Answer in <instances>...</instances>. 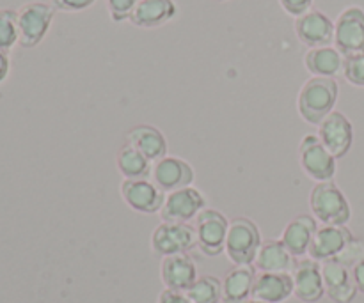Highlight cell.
I'll use <instances>...</instances> for the list:
<instances>
[{"mask_svg": "<svg viewBox=\"0 0 364 303\" xmlns=\"http://www.w3.org/2000/svg\"><path fill=\"white\" fill-rule=\"evenodd\" d=\"M198 247L196 227L191 224L162 222L151 234V248L159 255L188 254Z\"/></svg>", "mask_w": 364, "mask_h": 303, "instance_id": "5", "label": "cell"}, {"mask_svg": "<svg viewBox=\"0 0 364 303\" xmlns=\"http://www.w3.org/2000/svg\"><path fill=\"white\" fill-rule=\"evenodd\" d=\"M156 303H192L188 300V297L181 291H173V290H164L160 293L159 302Z\"/></svg>", "mask_w": 364, "mask_h": 303, "instance_id": "33", "label": "cell"}, {"mask_svg": "<svg viewBox=\"0 0 364 303\" xmlns=\"http://www.w3.org/2000/svg\"><path fill=\"white\" fill-rule=\"evenodd\" d=\"M309 208L316 222L323 226H347L352 219V209L343 192L333 183H316L309 194Z\"/></svg>", "mask_w": 364, "mask_h": 303, "instance_id": "2", "label": "cell"}, {"mask_svg": "<svg viewBox=\"0 0 364 303\" xmlns=\"http://www.w3.org/2000/svg\"><path fill=\"white\" fill-rule=\"evenodd\" d=\"M247 303H267V302H262V300H256V298H251Z\"/></svg>", "mask_w": 364, "mask_h": 303, "instance_id": "36", "label": "cell"}, {"mask_svg": "<svg viewBox=\"0 0 364 303\" xmlns=\"http://www.w3.org/2000/svg\"><path fill=\"white\" fill-rule=\"evenodd\" d=\"M127 142L141 151L149 162H159L167 156V141L159 128L151 124H137L127 133Z\"/></svg>", "mask_w": 364, "mask_h": 303, "instance_id": "20", "label": "cell"}, {"mask_svg": "<svg viewBox=\"0 0 364 303\" xmlns=\"http://www.w3.org/2000/svg\"><path fill=\"white\" fill-rule=\"evenodd\" d=\"M121 197L134 211L142 215H155L164 208L167 194L149 180H123Z\"/></svg>", "mask_w": 364, "mask_h": 303, "instance_id": "11", "label": "cell"}, {"mask_svg": "<svg viewBox=\"0 0 364 303\" xmlns=\"http://www.w3.org/2000/svg\"><path fill=\"white\" fill-rule=\"evenodd\" d=\"M176 13L174 0H139L130 16V23L139 28H159L169 23Z\"/></svg>", "mask_w": 364, "mask_h": 303, "instance_id": "19", "label": "cell"}, {"mask_svg": "<svg viewBox=\"0 0 364 303\" xmlns=\"http://www.w3.org/2000/svg\"><path fill=\"white\" fill-rule=\"evenodd\" d=\"M316 229H318V222L315 216L311 215H299L297 219L291 220L283 231L281 241L287 247V250L294 255L295 259L302 258L309 252L311 241L315 238Z\"/></svg>", "mask_w": 364, "mask_h": 303, "instance_id": "18", "label": "cell"}, {"mask_svg": "<svg viewBox=\"0 0 364 303\" xmlns=\"http://www.w3.org/2000/svg\"><path fill=\"white\" fill-rule=\"evenodd\" d=\"M160 279L166 290L185 293L198 280V266L188 254L166 255L160 265Z\"/></svg>", "mask_w": 364, "mask_h": 303, "instance_id": "15", "label": "cell"}, {"mask_svg": "<svg viewBox=\"0 0 364 303\" xmlns=\"http://www.w3.org/2000/svg\"><path fill=\"white\" fill-rule=\"evenodd\" d=\"M343 77L348 84L355 87H364V52L345 57Z\"/></svg>", "mask_w": 364, "mask_h": 303, "instance_id": "28", "label": "cell"}, {"mask_svg": "<svg viewBox=\"0 0 364 303\" xmlns=\"http://www.w3.org/2000/svg\"><path fill=\"white\" fill-rule=\"evenodd\" d=\"M155 184L166 194L181 190V188L192 187L196 180V172L192 165L178 156H169L159 160L153 165L151 172Z\"/></svg>", "mask_w": 364, "mask_h": 303, "instance_id": "14", "label": "cell"}, {"mask_svg": "<svg viewBox=\"0 0 364 303\" xmlns=\"http://www.w3.org/2000/svg\"><path fill=\"white\" fill-rule=\"evenodd\" d=\"M338 94H340V85L334 78L311 77L299 92V114L308 124L320 126V123L331 112H334Z\"/></svg>", "mask_w": 364, "mask_h": 303, "instance_id": "1", "label": "cell"}, {"mask_svg": "<svg viewBox=\"0 0 364 303\" xmlns=\"http://www.w3.org/2000/svg\"><path fill=\"white\" fill-rule=\"evenodd\" d=\"M294 294L291 273H258L252 287V298L267 303H283Z\"/></svg>", "mask_w": 364, "mask_h": 303, "instance_id": "21", "label": "cell"}, {"mask_svg": "<svg viewBox=\"0 0 364 303\" xmlns=\"http://www.w3.org/2000/svg\"><path fill=\"white\" fill-rule=\"evenodd\" d=\"M336 261H340L341 265H345L347 268H354V266H358L359 263L364 261V241L352 238V240L347 243V247L338 254Z\"/></svg>", "mask_w": 364, "mask_h": 303, "instance_id": "29", "label": "cell"}, {"mask_svg": "<svg viewBox=\"0 0 364 303\" xmlns=\"http://www.w3.org/2000/svg\"><path fill=\"white\" fill-rule=\"evenodd\" d=\"M205 208V194L196 187H187L167 194L164 208L160 209V219L162 222L188 224L192 219H198V215Z\"/></svg>", "mask_w": 364, "mask_h": 303, "instance_id": "9", "label": "cell"}, {"mask_svg": "<svg viewBox=\"0 0 364 303\" xmlns=\"http://www.w3.org/2000/svg\"><path fill=\"white\" fill-rule=\"evenodd\" d=\"M301 167L306 176L316 183L333 181L336 176V158L323 148L318 135H306L301 142Z\"/></svg>", "mask_w": 364, "mask_h": 303, "instance_id": "8", "label": "cell"}, {"mask_svg": "<svg viewBox=\"0 0 364 303\" xmlns=\"http://www.w3.org/2000/svg\"><path fill=\"white\" fill-rule=\"evenodd\" d=\"M20 41L18 32V11L0 9V50L9 52Z\"/></svg>", "mask_w": 364, "mask_h": 303, "instance_id": "27", "label": "cell"}, {"mask_svg": "<svg viewBox=\"0 0 364 303\" xmlns=\"http://www.w3.org/2000/svg\"><path fill=\"white\" fill-rule=\"evenodd\" d=\"M318 138L336 160L347 156L354 144V126L343 112H331L318 126Z\"/></svg>", "mask_w": 364, "mask_h": 303, "instance_id": "10", "label": "cell"}, {"mask_svg": "<svg viewBox=\"0 0 364 303\" xmlns=\"http://www.w3.org/2000/svg\"><path fill=\"white\" fill-rule=\"evenodd\" d=\"M279 4L290 16L299 18L308 13V11H311L313 0H279Z\"/></svg>", "mask_w": 364, "mask_h": 303, "instance_id": "32", "label": "cell"}, {"mask_svg": "<svg viewBox=\"0 0 364 303\" xmlns=\"http://www.w3.org/2000/svg\"><path fill=\"white\" fill-rule=\"evenodd\" d=\"M352 277H354V282L355 286H358V291L364 293V261H361L358 266L352 268Z\"/></svg>", "mask_w": 364, "mask_h": 303, "instance_id": "35", "label": "cell"}, {"mask_svg": "<svg viewBox=\"0 0 364 303\" xmlns=\"http://www.w3.org/2000/svg\"><path fill=\"white\" fill-rule=\"evenodd\" d=\"M297 259L287 250L281 240L263 241L256 255L255 268L259 273H291Z\"/></svg>", "mask_w": 364, "mask_h": 303, "instance_id": "22", "label": "cell"}, {"mask_svg": "<svg viewBox=\"0 0 364 303\" xmlns=\"http://www.w3.org/2000/svg\"><path fill=\"white\" fill-rule=\"evenodd\" d=\"M116 163L123 180H148L153 172V162L128 142L117 151Z\"/></svg>", "mask_w": 364, "mask_h": 303, "instance_id": "25", "label": "cell"}, {"mask_svg": "<svg viewBox=\"0 0 364 303\" xmlns=\"http://www.w3.org/2000/svg\"><path fill=\"white\" fill-rule=\"evenodd\" d=\"M185 294L192 303H219L223 302V280L212 275L198 277Z\"/></svg>", "mask_w": 364, "mask_h": 303, "instance_id": "26", "label": "cell"}, {"mask_svg": "<svg viewBox=\"0 0 364 303\" xmlns=\"http://www.w3.org/2000/svg\"><path fill=\"white\" fill-rule=\"evenodd\" d=\"M262 233L252 220L233 219L226 236V255L235 266H252L262 247Z\"/></svg>", "mask_w": 364, "mask_h": 303, "instance_id": "3", "label": "cell"}, {"mask_svg": "<svg viewBox=\"0 0 364 303\" xmlns=\"http://www.w3.org/2000/svg\"><path fill=\"white\" fill-rule=\"evenodd\" d=\"M217 2H226V0H217Z\"/></svg>", "mask_w": 364, "mask_h": 303, "instance_id": "37", "label": "cell"}, {"mask_svg": "<svg viewBox=\"0 0 364 303\" xmlns=\"http://www.w3.org/2000/svg\"><path fill=\"white\" fill-rule=\"evenodd\" d=\"M345 57L334 46L309 48L304 55V66L313 77L334 78L343 73Z\"/></svg>", "mask_w": 364, "mask_h": 303, "instance_id": "24", "label": "cell"}, {"mask_svg": "<svg viewBox=\"0 0 364 303\" xmlns=\"http://www.w3.org/2000/svg\"><path fill=\"white\" fill-rule=\"evenodd\" d=\"M53 14L55 9L52 4L28 2L21 6L18 9V32H20L18 45L23 48H36L48 34Z\"/></svg>", "mask_w": 364, "mask_h": 303, "instance_id": "4", "label": "cell"}, {"mask_svg": "<svg viewBox=\"0 0 364 303\" xmlns=\"http://www.w3.org/2000/svg\"><path fill=\"white\" fill-rule=\"evenodd\" d=\"M295 34L308 48H322L334 43V23L326 13L311 9L295 18Z\"/></svg>", "mask_w": 364, "mask_h": 303, "instance_id": "12", "label": "cell"}, {"mask_svg": "<svg viewBox=\"0 0 364 303\" xmlns=\"http://www.w3.org/2000/svg\"><path fill=\"white\" fill-rule=\"evenodd\" d=\"M256 275L258 273L252 266H235L223 280V302L247 303L252 298Z\"/></svg>", "mask_w": 364, "mask_h": 303, "instance_id": "23", "label": "cell"}, {"mask_svg": "<svg viewBox=\"0 0 364 303\" xmlns=\"http://www.w3.org/2000/svg\"><path fill=\"white\" fill-rule=\"evenodd\" d=\"M294 294L304 303H316L326 294L322 265L315 259H299L294 266Z\"/></svg>", "mask_w": 364, "mask_h": 303, "instance_id": "13", "label": "cell"}, {"mask_svg": "<svg viewBox=\"0 0 364 303\" xmlns=\"http://www.w3.org/2000/svg\"><path fill=\"white\" fill-rule=\"evenodd\" d=\"M334 48L343 57L364 52V11L350 6L338 16L334 23Z\"/></svg>", "mask_w": 364, "mask_h": 303, "instance_id": "7", "label": "cell"}, {"mask_svg": "<svg viewBox=\"0 0 364 303\" xmlns=\"http://www.w3.org/2000/svg\"><path fill=\"white\" fill-rule=\"evenodd\" d=\"M137 2L139 0H107L110 18H112L114 21H117V23L124 20H130Z\"/></svg>", "mask_w": 364, "mask_h": 303, "instance_id": "30", "label": "cell"}, {"mask_svg": "<svg viewBox=\"0 0 364 303\" xmlns=\"http://www.w3.org/2000/svg\"><path fill=\"white\" fill-rule=\"evenodd\" d=\"M322 277L326 294L334 303H350L358 294V286H355L350 268L341 265L336 259L322 263Z\"/></svg>", "mask_w": 364, "mask_h": 303, "instance_id": "16", "label": "cell"}, {"mask_svg": "<svg viewBox=\"0 0 364 303\" xmlns=\"http://www.w3.org/2000/svg\"><path fill=\"white\" fill-rule=\"evenodd\" d=\"M9 70H11V60L7 52H2L0 50V84L6 82V78L9 77Z\"/></svg>", "mask_w": 364, "mask_h": 303, "instance_id": "34", "label": "cell"}, {"mask_svg": "<svg viewBox=\"0 0 364 303\" xmlns=\"http://www.w3.org/2000/svg\"><path fill=\"white\" fill-rule=\"evenodd\" d=\"M230 231V220L219 209L205 208L198 215L196 234H198V247L205 255L215 258L226 248V236Z\"/></svg>", "mask_w": 364, "mask_h": 303, "instance_id": "6", "label": "cell"}, {"mask_svg": "<svg viewBox=\"0 0 364 303\" xmlns=\"http://www.w3.org/2000/svg\"><path fill=\"white\" fill-rule=\"evenodd\" d=\"M96 0H50L55 11H64V13H80V11L89 9Z\"/></svg>", "mask_w": 364, "mask_h": 303, "instance_id": "31", "label": "cell"}, {"mask_svg": "<svg viewBox=\"0 0 364 303\" xmlns=\"http://www.w3.org/2000/svg\"><path fill=\"white\" fill-rule=\"evenodd\" d=\"M352 233L345 226H322L316 229L315 238L309 247V258L318 263L336 259L338 254L352 240Z\"/></svg>", "mask_w": 364, "mask_h": 303, "instance_id": "17", "label": "cell"}]
</instances>
